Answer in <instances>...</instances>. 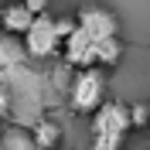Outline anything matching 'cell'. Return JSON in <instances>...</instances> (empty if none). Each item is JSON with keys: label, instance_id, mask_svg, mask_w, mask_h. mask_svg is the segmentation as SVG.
Here are the masks:
<instances>
[{"label": "cell", "instance_id": "cell-9", "mask_svg": "<svg viewBox=\"0 0 150 150\" xmlns=\"http://www.w3.org/2000/svg\"><path fill=\"white\" fill-rule=\"evenodd\" d=\"M24 7L34 14V17H41V14H48V0H21Z\"/></svg>", "mask_w": 150, "mask_h": 150}, {"label": "cell", "instance_id": "cell-12", "mask_svg": "<svg viewBox=\"0 0 150 150\" xmlns=\"http://www.w3.org/2000/svg\"><path fill=\"white\" fill-rule=\"evenodd\" d=\"M147 130H150V126H147Z\"/></svg>", "mask_w": 150, "mask_h": 150}, {"label": "cell", "instance_id": "cell-8", "mask_svg": "<svg viewBox=\"0 0 150 150\" xmlns=\"http://www.w3.org/2000/svg\"><path fill=\"white\" fill-rule=\"evenodd\" d=\"M130 126L133 130H147L150 126V103H130Z\"/></svg>", "mask_w": 150, "mask_h": 150}, {"label": "cell", "instance_id": "cell-11", "mask_svg": "<svg viewBox=\"0 0 150 150\" xmlns=\"http://www.w3.org/2000/svg\"><path fill=\"white\" fill-rule=\"evenodd\" d=\"M0 150H4V143H0Z\"/></svg>", "mask_w": 150, "mask_h": 150}, {"label": "cell", "instance_id": "cell-5", "mask_svg": "<svg viewBox=\"0 0 150 150\" xmlns=\"http://www.w3.org/2000/svg\"><path fill=\"white\" fill-rule=\"evenodd\" d=\"M31 21H34V14H31L21 0H7V4H0V34L24 38L28 28H31Z\"/></svg>", "mask_w": 150, "mask_h": 150}, {"label": "cell", "instance_id": "cell-3", "mask_svg": "<svg viewBox=\"0 0 150 150\" xmlns=\"http://www.w3.org/2000/svg\"><path fill=\"white\" fill-rule=\"evenodd\" d=\"M21 48L31 62H48V58L62 55V38H58V28H55V17L51 14H41V17L31 21L28 34L21 38Z\"/></svg>", "mask_w": 150, "mask_h": 150}, {"label": "cell", "instance_id": "cell-6", "mask_svg": "<svg viewBox=\"0 0 150 150\" xmlns=\"http://www.w3.org/2000/svg\"><path fill=\"white\" fill-rule=\"evenodd\" d=\"M31 143H34V150H62L65 147V130H62V123L51 120V116L34 120L31 123Z\"/></svg>", "mask_w": 150, "mask_h": 150}, {"label": "cell", "instance_id": "cell-4", "mask_svg": "<svg viewBox=\"0 0 150 150\" xmlns=\"http://www.w3.org/2000/svg\"><path fill=\"white\" fill-rule=\"evenodd\" d=\"M72 21H75V31H79L82 38H89L92 45H99V41H106V38H120L116 14H112V10H106V7H99V4L82 7Z\"/></svg>", "mask_w": 150, "mask_h": 150}, {"label": "cell", "instance_id": "cell-7", "mask_svg": "<svg viewBox=\"0 0 150 150\" xmlns=\"http://www.w3.org/2000/svg\"><path fill=\"white\" fill-rule=\"evenodd\" d=\"M120 58H123V41L120 38H106V41H99L92 48V68L109 72V68L120 65Z\"/></svg>", "mask_w": 150, "mask_h": 150}, {"label": "cell", "instance_id": "cell-10", "mask_svg": "<svg viewBox=\"0 0 150 150\" xmlns=\"http://www.w3.org/2000/svg\"><path fill=\"white\" fill-rule=\"evenodd\" d=\"M7 109H10V96H7V89L0 85V123L7 120Z\"/></svg>", "mask_w": 150, "mask_h": 150}, {"label": "cell", "instance_id": "cell-1", "mask_svg": "<svg viewBox=\"0 0 150 150\" xmlns=\"http://www.w3.org/2000/svg\"><path fill=\"white\" fill-rule=\"evenodd\" d=\"M89 133H92L89 150H123L126 147V137L133 133L126 103L106 99V103L89 116Z\"/></svg>", "mask_w": 150, "mask_h": 150}, {"label": "cell", "instance_id": "cell-2", "mask_svg": "<svg viewBox=\"0 0 150 150\" xmlns=\"http://www.w3.org/2000/svg\"><path fill=\"white\" fill-rule=\"evenodd\" d=\"M106 103V72L103 68H79L68 85V109L75 116H92Z\"/></svg>", "mask_w": 150, "mask_h": 150}]
</instances>
